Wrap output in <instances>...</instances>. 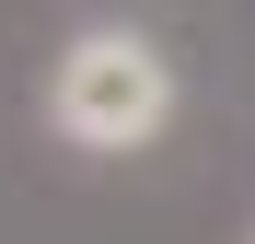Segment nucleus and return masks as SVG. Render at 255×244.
Wrapping results in <instances>:
<instances>
[{"mask_svg": "<svg viewBox=\"0 0 255 244\" xmlns=\"http://www.w3.org/2000/svg\"><path fill=\"white\" fill-rule=\"evenodd\" d=\"M35 116H47L58 151H81V163H128V151H151V140L186 116V70H174V47L139 35V23H81L70 47L47 58Z\"/></svg>", "mask_w": 255, "mask_h": 244, "instance_id": "obj_1", "label": "nucleus"}]
</instances>
